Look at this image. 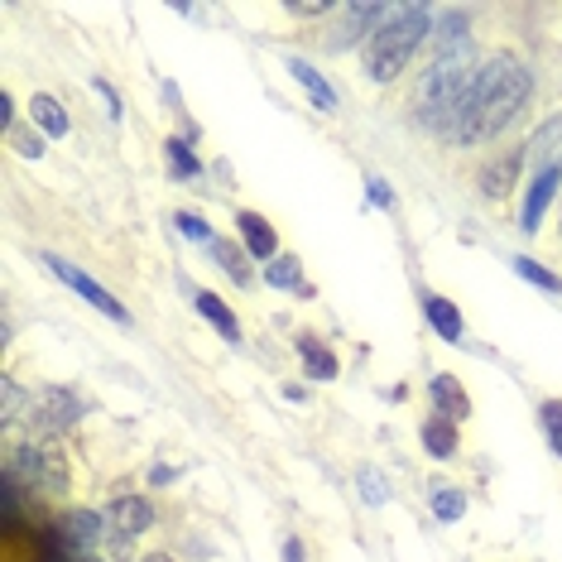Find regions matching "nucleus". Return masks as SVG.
<instances>
[{"label": "nucleus", "mask_w": 562, "mask_h": 562, "mask_svg": "<svg viewBox=\"0 0 562 562\" xmlns=\"http://www.w3.org/2000/svg\"><path fill=\"white\" fill-rule=\"evenodd\" d=\"M529 92H533V78H529V68H524L519 54L485 58L476 82H471L462 121H457V139H462V145H485V139H495L524 111Z\"/></svg>", "instance_id": "1"}, {"label": "nucleus", "mask_w": 562, "mask_h": 562, "mask_svg": "<svg viewBox=\"0 0 562 562\" xmlns=\"http://www.w3.org/2000/svg\"><path fill=\"white\" fill-rule=\"evenodd\" d=\"M471 82H476L471 54L467 48H447V54L424 72V82H418V97H414L418 125H428V131H438V135H457V121H462Z\"/></svg>", "instance_id": "2"}, {"label": "nucleus", "mask_w": 562, "mask_h": 562, "mask_svg": "<svg viewBox=\"0 0 562 562\" xmlns=\"http://www.w3.org/2000/svg\"><path fill=\"white\" fill-rule=\"evenodd\" d=\"M432 15L424 5H385L380 24L366 40V72L375 82H394L408 68V58L418 54V44L428 40Z\"/></svg>", "instance_id": "3"}, {"label": "nucleus", "mask_w": 562, "mask_h": 562, "mask_svg": "<svg viewBox=\"0 0 562 562\" xmlns=\"http://www.w3.org/2000/svg\"><path fill=\"white\" fill-rule=\"evenodd\" d=\"M44 265H48V270H54V274H58V279H63V284H68V289H72V293H82V299H87V303H92V308H97V313L116 317V323H131V313H125V303H116V299H111V293H106V289H101V284H97V279H92V274H82V270H78V265L58 260V255H44Z\"/></svg>", "instance_id": "4"}, {"label": "nucleus", "mask_w": 562, "mask_h": 562, "mask_svg": "<svg viewBox=\"0 0 562 562\" xmlns=\"http://www.w3.org/2000/svg\"><path fill=\"white\" fill-rule=\"evenodd\" d=\"M30 424H40L48 432H63L78 424V400L68 390H40L30 394Z\"/></svg>", "instance_id": "5"}, {"label": "nucleus", "mask_w": 562, "mask_h": 562, "mask_svg": "<svg viewBox=\"0 0 562 562\" xmlns=\"http://www.w3.org/2000/svg\"><path fill=\"white\" fill-rule=\"evenodd\" d=\"M236 232H240V246H246L250 260H260V265L279 260V232H274L270 216H260V212H236Z\"/></svg>", "instance_id": "6"}, {"label": "nucleus", "mask_w": 562, "mask_h": 562, "mask_svg": "<svg viewBox=\"0 0 562 562\" xmlns=\"http://www.w3.org/2000/svg\"><path fill=\"white\" fill-rule=\"evenodd\" d=\"M519 173H524V145L519 149H505L501 159H491L481 169V198H491V202H501V198H509L515 193V183H519Z\"/></svg>", "instance_id": "7"}, {"label": "nucleus", "mask_w": 562, "mask_h": 562, "mask_svg": "<svg viewBox=\"0 0 562 562\" xmlns=\"http://www.w3.org/2000/svg\"><path fill=\"white\" fill-rule=\"evenodd\" d=\"M562 155V111L553 121H543L539 131H533V139L524 145V164H533V178L553 169V159Z\"/></svg>", "instance_id": "8"}, {"label": "nucleus", "mask_w": 562, "mask_h": 562, "mask_svg": "<svg viewBox=\"0 0 562 562\" xmlns=\"http://www.w3.org/2000/svg\"><path fill=\"white\" fill-rule=\"evenodd\" d=\"M558 183H562V169H558V164L529 183V193H524V212H519V226H524V232H539V226H543V212H548V202H553Z\"/></svg>", "instance_id": "9"}, {"label": "nucleus", "mask_w": 562, "mask_h": 562, "mask_svg": "<svg viewBox=\"0 0 562 562\" xmlns=\"http://www.w3.org/2000/svg\"><path fill=\"white\" fill-rule=\"evenodd\" d=\"M432 418H447V424H457V428L471 418V400H467V390L457 385V375H432Z\"/></svg>", "instance_id": "10"}, {"label": "nucleus", "mask_w": 562, "mask_h": 562, "mask_svg": "<svg viewBox=\"0 0 562 562\" xmlns=\"http://www.w3.org/2000/svg\"><path fill=\"white\" fill-rule=\"evenodd\" d=\"M380 10L385 5H341V30L331 34V48H351L370 40V30L380 24Z\"/></svg>", "instance_id": "11"}, {"label": "nucleus", "mask_w": 562, "mask_h": 562, "mask_svg": "<svg viewBox=\"0 0 562 562\" xmlns=\"http://www.w3.org/2000/svg\"><path fill=\"white\" fill-rule=\"evenodd\" d=\"M149 519H155V515H149L145 495H116V501H111V524H116L121 539H135V533H145Z\"/></svg>", "instance_id": "12"}, {"label": "nucleus", "mask_w": 562, "mask_h": 562, "mask_svg": "<svg viewBox=\"0 0 562 562\" xmlns=\"http://www.w3.org/2000/svg\"><path fill=\"white\" fill-rule=\"evenodd\" d=\"M424 317L432 323V331H438L442 341H462V313H457L452 299H442V293H424Z\"/></svg>", "instance_id": "13"}, {"label": "nucleus", "mask_w": 562, "mask_h": 562, "mask_svg": "<svg viewBox=\"0 0 562 562\" xmlns=\"http://www.w3.org/2000/svg\"><path fill=\"white\" fill-rule=\"evenodd\" d=\"M193 308H198L202 317H207V323H212L216 331H222L226 341H240V323H236V313L226 308V303L216 299L212 289H198V293H193Z\"/></svg>", "instance_id": "14"}, {"label": "nucleus", "mask_w": 562, "mask_h": 562, "mask_svg": "<svg viewBox=\"0 0 562 562\" xmlns=\"http://www.w3.org/2000/svg\"><path fill=\"white\" fill-rule=\"evenodd\" d=\"M293 351H299V361L308 366V375H313V380H337V356H331L323 341L313 337V331H303V337L293 341Z\"/></svg>", "instance_id": "15"}, {"label": "nucleus", "mask_w": 562, "mask_h": 562, "mask_svg": "<svg viewBox=\"0 0 562 562\" xmlns=\"http://www.w3.org/2000/svg\"><path fill=\"white\" fill-rule=\"evenodd\" d=\"M30 121H40L54 139H63V135L72 131V121H68V111H63V101L48 97V92H34V97H30Z\"/></svg>", "instance_id": "16"}, {"label": "nucleus", "mask_w": 562, "mask_h": 562, "mask_svg": "<svg viewBox=\"0 0 562 562\" xmlns=\"http://www.w3.org/2000/svg\"><path fill=\"white\" fill-rule=\"evenodd\" d=\"M418 438H424L428 457H438V462H452L457 447H462V438H457V424H447V418H428Z\"/></svg>", "instance_id": "17"}, {"label": "nucleus", "mask_w": 562, "mask_h": 562, "mask_svg": "<svg viewBox=\"0 0 562 562\" xmlns=\"http://www.w3.org/2000/svg\"><path fill=\"white\" fill-rule=\"evenodd\" d=\"M289 72H293V82L299 87H308V97L317 101V111H337V92L323 82V72L313 68V63H303V58H289Z\"/></svg>", "instance_id": "18"}, {"label": "nucleus", "mask_w": 562, "mask_h": 562, "mask_svg": "<svg viewBox=\"0 0 562 562\" xmlns=\"http://www.w3.org/2000/svg\"><path fill=\"white\" fill-rule=\"evenodd\" d=\"M265 284H270V289H293V293H303V265L293 260V255H279V260L265 265Z\"/></svg>", "instance_id": "19"}, {"label": "nucleus", "mask_w": 562, "mask_h": 562, "mask_svg": "<svg viewBox=\"0 0 562 562\" xmlns=\"http://www.w3.org/2000/svg\"><path fill=\"white\" fill-rule=\"evenodd\" d=\"M164 159H169L173 178H198L202 173V159L193 155V145H188V139H169V145H164Z\"/></svg>", "instance_id": "20"}, {"label": "nucleus", "mask_w": 562, "mask_h": 562, "mask_svg": "<svg viewBox=\"0 0 562 562\" xmlns=\"http://www.w3.org/2000/svg\"><path fill=\"white\" fill-rule=\"evenodd\" d=\"M432 515L442 524H457L467 515V495L457 491V485H438V491H432Z\"/></svg>", "instance_id": "21"}, {"label": "nucleus", "mask_w": 562, "mask_h": 562, "mask_svg": "<svg viewBox=\"0 0 562 562\" xmlns=\"http://www.w3.org/2000/svg\"><path fill=\"white\" fill-rule=\"evenodd\" d=\"M509 265H515V274H519V279H529L533 289H543V293H562V279H558L553 270H543V265H533L529 255H515Z\"/></svg>", "instance_id": "22"}, {"label": "nucleus", "mask_w": 562, "mask_h": 562, "mask_svg": "<svg viewBox=\"0 0 562 562\" xmlns=\"http://www.w3.org/2000/svg\"><path fill=\"white\" fill-rule=\"evenodd\" d=\"M216 260H222V270L236 279V284H250V265H246V250L232 246V240H212Z\"/></svg>", "instance_id": "23"}, {"label": "nucleus", "mask_w": 562, "mask_h": 562, "mask_svg": "<svg viewBox=\"0 0 562 562\" xmlns=\"http://www.w3.org/2000/svg\"><path fill=\"white\" fill-rule=\"evenodd\" d=\"M539 424L548 432V447L562 457V400H543L539 404Z\"/></svg>", "instance_id": "24"}, {"label": "nucleus", "mask_w": 562, "mask_h": 562, "mask_svg": "<svg viewBox=\"0 0 562 562\" xmlns=\"http://www.w3.org/2000/svg\"><path fill=\"white\" fill-rule=\"evenodd\" d=\"M63 524H68V529H78V533H72V539H78V543H92L97 533H101V519L92 515V509H72V515L63 519Z\"/></svg>", "instance_id": "25"}, {"label": "nucleus", "mask_w": 562, "mask_h": 562, "mask_svg": "<svg viewBox=\"0 0 562 562\" xmlns=\"http://www.w3.org/2000/svg\"><path fill=\"white\" fill-rule=\"evenodd\" d=\"M173 226H178V236H188V240H207V246H212V226L202 222L198 212H178V216H173Z\"/></svg>", "instance_id": "26"}, {"label": "nucleus", "mask_w": 562, "mask_h": 562, "mask_svg": "<svg viewBox=\"0 0 562 562\" xmlns=\"http://www.w3.org/2000/svg\"><path fill=\"white\" fill-rule=\"evenodd\" d=\"M361 501H366V505H385V501H390V485L380 481L370 467L361 471Z\"/></svg>", "instance_id": "27"}, {"label": "nucleus", "mask_w": 562, "mask_h": 562, "mask_svg": "<svg viewBox=\"0 0 562 562\" xmlns=\"http://www.w3.org/2000/svg\"><path fill=\"white\" fill-rule=\"evenodd\" d=\"M366 193H370V202H375V207H394V193H390L385 178H366Z\"/></svg>", "instance_id": "28"}, {"label": "nucleus", "mask_w": 562, "mask_h": 562, "mask_svg": "<svg viewBox=\"0 0 562 562\" xmlns=\"http://www.w3.org/2000/svg\"><path fill=\"white\" fill-rule=\"evenodd\" d=\"M308 553H303V543L299 539H284V562H303Z\"/></svg>", "instance_id": "29"}, {"label": "nucleus", "mask_w": 562, "mask_h": 562, "mask_svg": "<svg viewBox=\"0 0 562 562\" xmlns=\"http://www.w3.org/2000/svg\"><path fill=\"white\" fill-rule=\"evenodd\" d=\"M139 562H173V558H169V553H145Z\"/></svg>", "instance_id": "30"}]
</instances>
